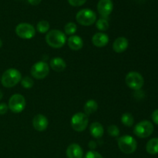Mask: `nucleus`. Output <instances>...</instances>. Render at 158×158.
Segmentation results:
<instances>
[{"label":"nucleus","instance_id":"f257e3e1","mask_svg":"<svg viewBox=\"0 0 158 158\" xmlns=\"http://www.w3.org/2000/svg\"><path fill=\"white\" fill-rule=\"evenodd\" d=\"M46 42L49 46L54 49L63 47L66 42L65 33L59 29H52L49 31L46 35Z\"/></svg>","mask_w":158,"mask_h":158},{"label":"nucleus","instance_id":"f03ea898","mask_svg":"<svg viewBox=\"0 0 158 158\" xmlns=\"http://www.w3.org/2000/svg\"><path fill=\"white\" fill-rule=\"evenodd\" d=\"M22 80V74L18 69L10 68L3 73L1 78L2 84L6 88L14 87Z\"/></svg>","mask_w":158,"mask_h":158},{"label":"nucleus","instance_id":"7ed1b4c3","mask_svg":"<svg viewBox=\"0 0 158 158\" xmlns=\"http://www.w3.org/2000/svg\"><path fill=\"white\" fill-rule=\"evenodd\" d=\"M117 143L120 151L126 154H133L136 151L137 143L135 139L130 135H124L117 140Z\"/></svg>","mask_w":158,"mask_h":158},{"label":"nucleus","instance_id":"20e7f679","mask_svg":"<svg viewBox=\"0 0 158 158\" xmlns=\"http://www.w3.org/2000/svg\"><path fill=\"white\" fill-rule=\"evenodd\" d=\"M76 19L81 26H92L97 21V14L89 9H83L77 13Z\"/></svg>","mask_w":158,"mask_h":158},{"label":"nucleus","instance_id":"39448f33","mask_svg":"<svg viewBox=\"0 0 158 158\" xmlns=\"http://www.w3.org/2000/svg\"><path fill=\"white\" fill-rule=\"evenodd\" d=\"M154 125L149 120H143L135 125L134 134L140 138H147L154 132Z\"/></svg>","mask_w":158,"mask_h":158},{"label":"nucleus","instance_id":"423d86ee","mask_svg":"<svg viewBox=\"0 0 158 158\" xmlns=\"http://www.w3.org/2000/svg\"><path fill=\"white\" fill-rule=\"evenodd\" d=\"M71 127L77 132H82L86 129L89 123V118L85 113H77L71 118Z\"/></svg>","mask_w":158,"mask_h":158},{"label":"nucleus","instance_id":"0eeeda50","mask_svg":"<svg viewBox=\"0 0 158 158\" xmlns=\"http://www.w3.org/2000/svg\"><path fill=\"white\" fill-rule=\"evenodd\" d=\"M125 81L128 87L134 90H139L143 87L144 84L143 77H142L141 74L135 71L128 73L125 78Z\"/></svg>","mask_w":158,"mask_h":158},{"label":"nucleus","instance_id":"6e6552de","mask_svg":"<svg viewBox=\"0 0 158 158\" xmlns=\"http://www.w3.org/2000/svg\"><path fill=\"white\" fill-rule=\"evenodd\" d=\"M9 109L15 114H19L26 107V100L21 94H14L9 98L8 103Z\"/></svg>","mask_w":158,"mask_h":158},{"label":"nucleus","instance_id":"1a4fd4ad","mask_svg":"<svg viewBox=\"0 0 158 158\" xmlns=\"http://www.w3.org/2000/svg\"><path fill=\"white\" fill-rule=\"evenodd\" d=\"M15 33L19 38L30 40L35 35V29L32 25L27 23H22L15 27Z\"/></svg>","mask_w":158,"mask_h":158},{"label":"nucleus","instance_id":"9d476101","mask_svg":"<svg viewBox=\"0 0 158 158\" xmlns=\"http://www.w3.org/2000/svg\"><path fill=\"white\" fill-rule=\"evenodd\" d=\"M49 66L46 62H37L31 68V75L36 80H43L49 75Z\"/></svg>","mask_w":158,"mask_h":158},{"label":"nucleus","instance_id":"9b49d317","mask_svg":"<svg viewBox=\"0 0 158 158\" xmlns=\"http://www.w3.org/2000/svg\"><path fill=\"white\" fill-rule=\"evenodd\" d=\"M114 9V3L112 0H100L97 3V11L102 18L106 19Z\"/></svg>","mask_w":158,"mask_h":158},{"label":"nucleus","instance_id":"f8f14e48","mask_svg":"<svg viewBox=\"0 0 158 158\" xmlns=\"http://www.w3.org/2000/svg\"><path fill=\"white\" fill-rule=\"evenodd\" d=\"M32 125H33V127L35 131L42 132V131H46V128L48 127L49 121L44 115L37 114L36 116L34 117L33 120H32Z\"/></svg>","mask_w":158,"mask_h":158},{"label":"nucleus","instance_id":"ddd939ff","mask_svg":"<svg viewBox=\"0 0 158 158\" xmlns=\"http://www.w3.org/2000/svg\"><path fill=\"white\" fill-rule=\"evenodd\" d=\"M92 43L97 47H103L109 43V36L103 32H99L94 34L92 38Z\"/></svg>","mask_w":158,"mask_h":158},{"label":"nucleus","instance_id":"4468645a","mask_svg":"<svg viewBox=\"0 0 158 158\" xmlns=\"http://www.w3.org/2000/svg\"><path fill=\"white\" fill-rule=\"evenodd\" d=\"M66 156L68 158H83V151L81 147L77 143H72L69 145L66 149Z\"/></svg>","mask_w":158,"mask_h":158},{"label":"nucleus","instance_id":"2eb2a0df","mask_svg":"<svg viewBox=\"0 0 158 158\" xmlns=\"http://www.w3.org/2000/svg\"><path fill=\"white\" fill-rule=\"evenodd\" d=\"M128 46H129V42H128L127 39L122 36L118 37L114 42L113 49H114V52H117V53H121V52L127 50Z\"/></svg>","mask_w":158,"mask_h":158},{"label":"nucleus","instance_id":"dca6fc26","mask_svg":"<svg viewBox=\"0 0 158 158\" xmlns=\"http://www.w3.org/2000/svg\"><path fill=\"white\" fill-rule=\"evenodd\" d=\"M67 43L69 47L73 50H80L83 46V41L81 37L79 35H73L69 37L67 40Z\"/></svg>","mask_w":158,"mask_h":158},{"label":"nucleus","instance_id":"f3484780","mask_svg":"<svg viewBox=\"0 0 158 158\" xmlns=\"http://www.w3.org/2000/svg\"><path fill=\"white\" fill-rule=\"evenodd\" d=\"M49 66L56 72H62L66 67V63L64 60L60 57H55L50 60Z\"/></svg>","mask_w":158,"mask_h":158},{"label":"nucleus","instance_id":"a211bd4d","mask_svg":"<svg viewBox=\"0 0 158 158\" xmlns=\"http://www.w3.org/2000/svg\"><path fill=\"white\" fill-rule=\"evenodd\" d=\"M89 132L94 138H101L104 133V129L100 123L94 122L89 127Z\"/></svg>","mask_w":158,"mask_h":158},{"label":"nucleus","instance_id":"6ab92c4d","mask_svg":"<svg viewBox=\"0 0 158 158\" xmlns=\"http://www.w3.org/2000/svg\"><path fill=\"white\" fill-rule=\"evenodd\" d=\"M146 151L151 155H156L158 154V137L151 139L147 143Z\"/></svg>","mask_w":158,"mask_h":158},{"label":"nucleus","instance_id":"aec40b11","mask_svg":"<svg viewBox=\"0 0 158 158\" xmlns=\"http://www.w3.org/2000/svg\"><path fill=\"white\" fill-rule=\"evenodd\" d=\"M98 109V104L97 102L94 100H89L85 103L84 106H83V110L86 115H90V114H94Z\"/></svg>","mask_w":158,"mask_h":158},{"label":"nucleus","instance_id":"412c9836","mask_svg":"<svg viewBox=\"0 0 158 158\" xmlns=\"http://www.w3.org/2000/svg\"><path fill=\"white\" fill-rule=\"evenodd\" d=\"M121 122L124 126L132 127L134 123V118L133 115L130 113H125L121 117Z\"/></svg>","mask_w":158,"mask_h":158},{"label":"nucleus","instance_id":"4be33fe9","mask_svg":"<svg viewBox=\"0 0 158 158\" xmlns=\"http://www.w3.org/2000/svg\"><path fill=\"white\" fill-rule=\"evenodd\" d=\"M96 26H97V28L99 30L102 31L103 32L104 31H106L109 29V22H108L106 19L100 18L97 21H96Z\"/></svg>","mask_w":158,"mask_h":158},{"label":"nucleus","instance_id":"5701e85b","mask_svg":"<svg viewBox=\"0 0 158 158\" xmlns=\"http://www.w3.org/2000/svg\"><path fill=\"white\" fill-rule=\"evenodd\" d=\"M49 23L46 20H41L36 25V29L40 33H46L49 30Z\"/></svg>","mask_w":158,"mask_h":158},{"label":"nucleus","instance_id":"b1692460","mask_svg":"<svg viewBox=\"0 0 158 158\" xmlns=\"http://www.w3.org/2000/svg\"><path fill=\"white\" fill-rule=\"evenodd\" d=\"M77 30V26L73 22H69V23H66L64 26V31L65 33L69 35H73Z\"/></svg>","mask_w":158,"mask_h":158},{"label":"nucleus","instance_id":"393cba45","mask_svg":"<svg viewBox=\"0 0 158 158\" xmlns=\"http://www.w3.org/2000/svg\"><path fill=\"white\" fill-rule=\"evenodd\" d=\"M20 82H21L22 86L23 88H26V89H30L34 85L33 80L32 78H30L29 77H23V78H22Z\"/></svg>","mask_w":158,"mask_h":158},{"label":"nucleus","instance_id":"a878e982","mask_svg":"<svg viewBox=\"0 0 158 158\" xmlns=\"http://www.w3.org/2000/svg\"><path fill=\"white\" fill-rule=\"evenodd\" d=\"M107 132L110 136L113 137H117L120 135V129L116 125H110V127H108Z\"/></svg>","mask_w":158,"mask_h":158},{"label":"nucleus","instance_id":"bb28decb","mask_svg":"<svg viewBox=\"0 0 158 158\" xmlns=\"http://www.w3.org/2000/svg\"><path fill=\"white\" fill-rule=\"evenodd\" d=\"M85 158H103L100 153L95 151H89L85 155Z\"/></svg>","mask_w":158,"mask_h":158},{"label":"nucleus","instance_id":"cd10ccee","mask_svg":"<svg viewBox=\"0 0 158 158\" xmlns=\"http://www.w3.org/2000/svg\"><path fill=\"white\" fill-rule=\"evenodd\" d=\"M87 0H68V2L70 6H74V7H79L82 6L86 2Z\"/></svg>","mask_w":158,"mask_h":158},{"label":"nucleus","instance_id":"c85d7f7f","mask_svg":"<svg viewBox=\"0 0 158 158\" xmlns=\"http://www.w3.org/2000/svg\"><path fill=\"white\" fill-rule=\"evenodd\" d=\"M8 110H9V106H8V105L6 103H0V115H3V114H6Z\"/></svg>","mask_w":158,"mask_h":158},{"label":"nucleus","instance_id":"c756f323","mask_svg":"<svg viewBox=\"0 0 158 158\" xmlns=\"http://www.w3.org/2000/svg\"><path fill=\"white\" fill-rule=\"evenodd\" d=\"M151 117H152V120L153 121H154V123H155V124L158 125V109L155 110L153 112Z\"/></svg>","mask_w":158,"mask_h":158},{"label":"nucleus","instance_id":"7c9ffc66","mask_svg":"<svg viewBox=\"0 0 158 158\" xmlns=\"http://www.w3.org/2000/svg\"><path fill=\"white\" fill-rule=\"evenodd\" d=\"M27 1L32 6H38L41 2L42 0H27Z\"/></svg>","mask_w":158,"mask_h":158},{"label":"nucleus","instance_id":"2f4dec72","mask_svg":"<svg viewBox=\"0 0 158 158\" xmlns=\"http://www.w3.org/2000/svg\"><path fill=\"white\" fill-rule=\"evenodd\" d=\"M89 148H90L91 151H93L94 149H95L96 148H97V143H96L95 141H94V140H91V141L89 142Z\"/></svg>","mask_w":158,"mask_h":158},{"label":"nucleus","instance_id":"473e14b6","mask_svg":"<svg viewBox=\"0 0 158 158\" xmlns=\"http://www.w3.org/2000/svg\"><path fill=\"white\" fill-rule=\"evenodd\" d=\"M2 97H3V94H2V91L0 90V100H1L2 99Z\"/></svg>","mask_w":158,"mask_h":158},{"label":"nucleus","instance_id":"72a5a7b5","mask_svg":"<svg viewBox=\"0 0 158 158\" xmlns=\"http://www.w3.org/2000/svg\"><path fill=\"white\" fill-rule=\"evenodd\" d=\"M2 46V40L0 39V49H1Z\"/></svg>","mask_w":158,"mask_h":158},{"label":"nucleus","instance_id":"f704fd0d","mask_svg":"<svg viewBox=\"0 0 158 158\" xmlns=\"http://www.w3.org/2000/svg\"><path fill=\"white\" fill-rule=\"evenodd\" d=\"M0 80H1V79H0Z\"/></svg>","mask_w":158,"mask_h":158}]
</instances>
